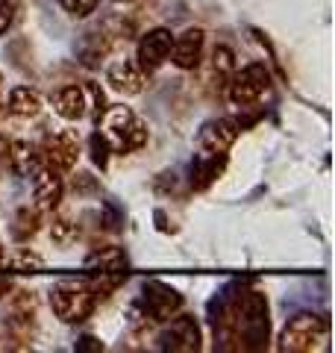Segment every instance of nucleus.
I'll return each mask as SVG.
<instances>
[{
  "mask_svg": "<svg viewBox=\"0 0 335 353\" xmlns=\"http://www.w3.org/2000/svg\"><path fill=\"white\" fill-rule=\"evenodd\" d=\"M236 309V336L238 350H265L271 339V318H267V297L256 289H241L232 294Z\"/></svg>",
  "mask_w": 335,
  "mask_h": 353,
  "instance_id": "obj_1",
  "label": "nucleus"
},
{
  "mask_svg": "<svg viewBox=\"0 0 335 353\" xmlns=\"http://www.w3.org/2000/svg\"><path fill=\"white\" fill-rule=\"evenodd\" d=\"M100 121V136L109 141L115 153H132L148 145V127L127 106H106Z\"/></svg>",
  "mask_w": 335,
  "mask_h": 353,
  "instance_id": "obj_2",
  "label": "nucleus"
},
{
  "mask_svg": "<svg viewBox=\"0 0 335 353\" xmlns=\"http://www.w3.org/2000/svg\"><path fill=\"white\" fill-rule=\"evenodd\" d=\"M94 306L97 297L88 283H56L50 289V309L62 324H83Z\"/></svg>",
  "mask_w": 335,
  "mask_h": 353,
  "instance_id": "obj_3",
  "label": "nucleus"
},
{
  "mask_svg": "<svg viewBox=\"0 0 335 353\" xmlns=\"http://www.w3.org/2000/svg\"><path fill=\"white\" fill-rule=\"evenodd\" d=\"M327 339V321L315 315H294L285 324L283 336H279V350L283 353H309L318 350Z\"/></svg>",
  "mask_w": 335,
  "mask_h": 353,
  "instance_id": "obj_4",
  "label": "nucleus"
},
{
  "mask_svg": "<svg viewBox=\"0 0 335 353\" xmlns=\"http://www.w3.org/2000/svg\"><path fill=\"white\" fill-rule=\"evenodd\" d=\"M267 88H271V71H267L265 65L253 62L241 71H232L230 83H227V97L236 106L250 109V106L259 103V97L267 92Z\"/></svg>",
  "mask_w": 335,
  "mask_h": 353,
  "instance_id": "obj_5",
  "label": "nucleus"
},
{
  "mask_svg": "<svg viewBox=\"0 0 335 353\" xmlns=\"http://www.w3.org/2000/svg\"><path fill=\"white\" fill-rule=\"evenodd\" d=\"M168 327L159 333V350H174V353H194L203 347V333L194 315H185L183 309L174 318L165 321Z\"/></svg>",
  "mask_w": 335,
  "mask_h": 353,
  "instance_id": "obj_6",
  "label": "nucleus"
},
{
  "mask_svg": "<svg viewBox=\"0 0 335 353\" xmlns=\"http://www.w3.org/2000/svg\"><path fill=\"white\" fill-rule=\"evenodd\" d=\"M141 309H144V318H150L156 324H165L168 318H174L183 309V294L176 289H171L168 283L150 280V283H144Z\"/></svg>",
  "mask_w": 335,
  "mask_h": 353,
  "instance_id": "obj_7",
  "label": "nucleus"
},
{
  "mask_svg": "<svg viewBox=\"0 0 335 353\" xmlns=\"http://www.w3.org/2000/svg\"><path fill=\"white\" fill-rule=\"evenodd\" d=\"M41 153V165L56 171H71L77 159H80V136L74 130H62L44 139V145L39 148Z\"/></svg>",
  "mask_w": 335,
  "mask_h": 353,
  "instance_id": "obj_8",
  "label": "nucleus"
},
{
  "mask_svg": "<svg viewBox=\"0 0 335 353\" xmlns=\"http://www.w3.org/2000/svg\"><path fill=\"white\" fill-rule=\"evenodd\" d=\"M174 44V32L168 27H153L139 39V57L136 62L144 68V74H150L156 68H162L168 62V53H171Z\"/></svg>",
  "mask_w": 335,
  "mask_h": 353,
  "instance_id": "obj_9",
  "label": "nucleus"
},
{
  "mask_svg": "<svg viewBox=\"0 0 335 353\" xmlns=\"http://www.w3.org/2000/svg\"><path fill=\"white\" fill-rule=\"evenodd\" d=\"M203 48H206V32L200 27H192L174 39L168 57H171V62L180 71H194V68H200V62H203Z\"/></svg>",
  "mask_w": 335,
  "mask_h": 353,
  "instance_id": "obj_10",
  "label": "nucleus"
},
{
  "mask_svg": "<svg viewBox=\"0 0 335 353\" xmlns=\"http://www.w3.org/2000/svg\"><path fill=\"white\" fill-rule=\"evenodd\" d=\"M62 194H65L62 171L48 168V165H41V168L32 171V197H36V209L53 212V209L62 203Z\"/></svg>",
  "mask_w": 335,
  "mask_h": 353,
  "instance_id": "obj_11",
  "label": "nucleus"
},
{
  "mask_svg": "<svg viewBox=\"0 0 335 353\" xmlns=\"http://www.w3.org/2000/svg\"><path fill=\"white\" fill-rule=\"evenodd\" d=\"M241 130H244V124L238 118H215V121H209V124H203L197 141H200V148L209 153H227L236 145Z\"/></svg>",
  "mask_w": 335,
  "mask_h": 353,
  "instance_id": "obj_12",
  "label": "nucleus"
},
{
  "mask_svg": "<svg viewBox=\"0 0 335 353\" xmlns=\"http://www.w3.org/2000/svg\"><path fill=\"white\" fill-rule=\"evenodd\" d=\"M106 83L115 88L118 94L124 97H132V94H141L144 92V83H148V74H144V68L136 62V59H115L109 65L106 71Z\"/></svg>",
  "mask_w": 335,
  "mask_h": 353,
  "instance_id": "obj_13",
  "label": "nucleus"
},
{
  "mask_svg": "<svg viewBox=\"0 0 335 353\" xmlns=\"http://www.w3.org/2000/svg\"><path fill=\"white\" fill-rule=\"evenodd\" d=\"M53 112L65 121H80L88 115V101H85V88L83 85H62L56 88L53 97Z\"/></svg>",
  "mask_w": 335,
  "mask_h": 353,
  "instance_id": "obj_14",
  "label": "nucleus"
},
{
  "mask_svg": "<svg viewBox=\"0 0 335 353\" xmlns=\"http://www.w3.org/2000/svg\"><path fill=\"white\" fill-rule=\"evenodd\" d=\"M223 168H227V153H209L206 150L203 157L192 165V189L194 192L209 189V185L223 174Z\"/></svg>",
  "mask_w": 335,
  "mask_h": 353,
  "instance_id": "obj_15",
  "label": "nucleus"
},
{
  "mask_svg": "<svg viewBox=\"0 0 335 353\" xmlns=\"http://www.w3.org/2000/svg\"><path fill=\"white\" fill-rule=\"evenodd\" d=\"M41 94L30 85H15L9 92V101H6V112L15 115V118H36L41 112Z\"/></svg>",
  "mask_w": 335,
  "mask_h": 353,
  "instance_id": "obj_16",
  "label": "nucleus"
},
{
  "mask_svg": "<svg viewBox=\"0 0 335 353\" xmlns=\"http://www.w3.org/2000/svg\"><path fill=\"white\" fill-rule=\"evenodd\" d=\"M232 71H236V53H232L227 44H215L212 59H209V74H212V85L218 88V94L227 88Z\"/></svg>",
  "mask_w": 335,
  "mask_h": 353,
  "instance_id": "obj_17",
  "label": "nucleus"
},
{
  "mask_svg": "<svg viewBox=\"0 0 335 353\" xmlns=\"http://www.w3.org/2000/svg\"><path fill=\"white\" fill-rule=\"evenodd\" d=\"M109 50H112L109 32H106V30H94V32H88L85 41H83L80 59H83L85 68H97V65L106 59V53H109Z\"/></svg>",
  "mask_w": 335,
  "mask_h": 353,
  "instance_id": "obj_18",
  "label": "nucleus"
},
{
  "mask_svg": "<svg viewBox=\"0 0 335 353\" xmlns=\"http://www.w3.org/2000/svg\"><path fill=\"white\" fill-rule=\"evenodd\" d=\"M41 230V209L21 206L12 218V239L15 241H30Z\"/></svg>",
  "mask_w": 335,
  "mask_h": 353,
  "instance_id": "obj_19",
  "label": "nucleus"
},
{
  "mask_svg": "<svg viewBox=\"0 0 335 353\" xmlns=\"http://www.w3.org/2000/svg\"><path fill=\"white\" fill-rule=\"evenodd\" d=\"M85 268H94V271H124L127 268V253L121 248H97L92 256L85 259Z\"/></svg>",
  "mask_w": 335,
  "mask_h": 353,
  "instance_id": "obj_20",
  "label": "nucleus"
},
{
  "mask_svg": "<svg viewBox=\"0 0 335 353\" xmlns=\"http://www.w3.org/2000/svg\"><path fill=\"white\" fill-rule=\"evenodd\" d=\"M50 239L56 245H71L77 239V224L68 218V215H56L53 224H50Z\"/></svg>",
  "mask_w": 335,
  "mask_h": 353,
  "instance_id": "obj_21",
  "label": "nucleus"
},
{
  "mask_svg": "<svg viewBox=\"0 0 335 353\" xmlns=\"http://www.w3.org/2000/svg\"><path fill=\"white\" fill-rule=\"evenodd\" d=\"M85 101H88V109H92V115L94 121L103 115V109H106V97H103V88H100L97 83H85Z\"/></svg>",
  "mask_w": 335,
  "mask_h": 353,
  "instance_id": "obj_22",
  "label": "nucleus"
},
{
  "mask_svg": "<svg viewBox=\"0 0 335 353\" xmlns=\"http://www.w3.org/2000/svg\"><path fill=\"white\" fill-rule=\"evenodd\" d=\"M88 148H92V162H94V165H100V168H106L109 153H112L109 141H106L103 136H100V132H94V136L88 139Z\"/></svg>",
  "mask_w": 335,
  "mask_h": 353,
  "instance_id": "obj_23",
  "label": "nucleus"
},
{
  "mask_svg": "<svg viewBox=\"0 0 335 353\" xmlns=\"http://www.w3.org/2000/svg\"><path fill=\"white\" fill-rule=\"evenodd\" d=\"M71 189H74V194H94V192H100V185H97V176H92L88 171H80V174H74Z\"/></svg>",
  "mask_w": 335,
  "mask_h": 353,
  "instance_id": "obj_24",
  "label": "nucleus"
},
{
  "mask_svg": "<svg viewBox=\"0 0 335 353\" xmlns=\"http://www.w3.org/2000/svg\"><path fill=\"white\" fill-rule=\"evenodd\" d=\"M59 3H62L65 12L74 15V18H85L97 9V0H59Z\"/></svg>",
  "mask_w": 335,
  "mask_h": 353,
  "instance_id": "obj_25",
  "label": "nucleus"
},
{
  "mask_svg": "<svg viewBox=\"0 0 335 353\" xmlns=\"http://www.w3.org/2000/svg\"><path fill=\"white\" fill-rule=\"evenodd\" d=\"M9 265H12V268H41L44 259H41V256H36V253H30V250L21 248V250L15 253V256L9 259Z\"/></svg>",
  "mask_w": 335,
  "mask_h": 353,
  "instance_id": "obj_26",
  "label": "nucleus"
},
{
  "mask_svg": "<svg viewBox=\"0 0 335 353\" xmlns=\"http://www.w3.org/2000/svg\"><path fill=\"white\" fill-rule=\"evenodd\" d=\"M15 3L12 0H0V36H3V32L12 27V21H15Z\"/></svg>",
  "mask_w": 335,
  "mask_h": 353,
  "instance_id": "obj_27",
  "label": "nucleus"
},
{
  "mask_svg": "<svg viewBox=\"0 0 335 353\" xmlns=\"http://www.w3.org/2000/svg\"><path fill=\"white\" fill-rule=\"evenodd\" d=\"M12 148H15V139L0 136V165H3V168L12 165Z\"/></svg>",
  "mask_w": 335,
  "mask_h": 353,
  "instance_id": "obj_28",
  "label": "nucleus"
},
{
  "mask_svg": "<svg viewBox=\"0 0 335 353\" xmlns=\"http://www.w3.org/2000/svg\"><path fill=\"white\" fill-rule=\"evenodd\" d=\"M77 350H80V353H83V350H103V345H100L94 336H83L80 345H77Z\"/></svg>",
  "mask_w": 335,
  "mask_h": 353,
  "instance_id": "obj_29",
  "label": "nucleus"
},
{
  "mask_svg": "<svg viewBox=\"0 0 335 353\" xmlns=\"http://www.w3.org/2000/svg\"><path fill=\"white\" fill-rule=\"evenodd\" d=\"M15 285H12V280L9 277H0V301H3V297H9V292H12Z\"/></svg>",
  "mask_w": 335,
  "mask_h": 353,
  "instance_id": "obj_30",
  "label": "nucleus"
},
{
  "mask_svg": "<svg viewBox=\"0 0 335 353\" xmlns=\"http://www.w3.org/2000/svg\"><path fill=\"white\" fill-rule=\"evenodd\" d=\"M6 262V250H3V241H0V265Z\"/></svg>",
  "mask_w": 335,
  "mask_h": 353,
  "instance_id": "obj_31",
  "label": "nucleus"
},
{
  "mask_svg": "<svg viewBox=\"0 0 335 353\" xmlns=\"http://www.w3.org/2000/svg\"><path fill=\"white\" fill-rule=\"evenodd\" d=\"M112 3H132V0H112Z\"/></svg>",
  "mask_w": 335,
  "mask_h": 353,
  "instance_id": "obj_32",
  "label": "nucleus"
}]
</instances>
